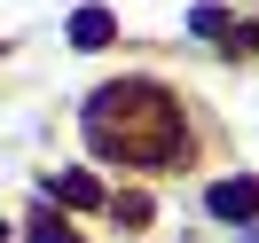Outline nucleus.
Wrapping results in <instances>:
<instances>
[{
    "instance_id": "20e7f679",
    "label": "nucleus",
    "mask_w": 259,
    "mask_h": 243,
    "mask_svg": "<svg viewBox=\"0 0 259 243\" xmlns=\"http://www.w3.org/2000/svg\"><path fill=\"white\" fill-rule=\"evenodd\" d=\"M110 32L118 24L102 16V8H79V16H71V39H79V47H110Z\"/></svg>"
},
{
    "instance_id": "39448f33",
    "label": "nucleus",
    "mask_w": 259,
    "mask_h": 243,
    "mask_svg": "<svg viewBox=\"0 0 259 243\" xmlns=\"http://www.w3.org/2000/svg\"><path fill=\"white\" fill-rule=\"evenodd\" d=\"M32 243H79V235H71L55 212H32Z\"/></svg>"
},
{
    "instance_id": "f257e3e1",
    "label": "nucleus",
    "mask_w": 259,
    "mask_h": 243,
    "mask_svg": "<svg viewBox=\"0 0 259 243\" xmlns=\"http://www.w3.org/2000/svg\"><path fill=\"white\" fill-rule=\"evenodd\" d=\"M87 133H95L102 157L118 165H173L181 157V118H173V94L165 86H142V79H118L87 102Z\"/></svg>"
},
{
    "instance_id": "f03ea898",
    "label": "nucleus",
    "mask_w": 259,
    "mask_h": 243,
    "mask_svg": "<svg viewBox=\"0 0 259 243\" xmlns=\"http://www.w3.org/2000/svg\"><path fill=\"white\" fill-rule=\"evenodd\" d=\"M204 212L212 220H251L259 212V180H220V188H204Z\"/></svg>"
},
{
    "instance_id": "7ed1b4c3",
    "label": "nucleus",
    "mask_w": 259,
    "mask_h": 243,
    "mask_svg": "<svg viewBox=\"0 0 259 243\" xmlns=\"http://www.w3.org/2000/svg\"><path fill=\"white\" fill-rule=\"evenodd\" d=\"M48 196H55V204H79V212H87V204H102V180H87V173H55V180H48Z\"/></svg>"
}]
</instances>
